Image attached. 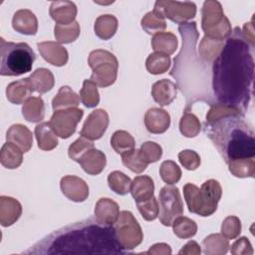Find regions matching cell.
Returning a JSON list of instances; mask_svg holds the SVG:
<instances>
[{"mask_svg":"<svg viewBox=\"0 0 255 255\" xmlns=\"http://www.w3.org/2000/svg\"><path fill=\"white\" fill-rule=\"evenodd\" d=\"M144 125L151 133H162L170 125V116L163 109L151 108L144 115Z\"/></svg>","mask_w":255,"mask_h":255,"instance_id":"obj_16","label":"cell"},{"mask_svg":"<svg viewBox=\"0 0 255 255\" xmlns=\"http://www.w3.org/2000/svg\"><path fill=\"white\" fill-rule=\"evenodd\" d=\"M204 253L207 255H223L228 251L229 242L222 234H210L202 241Z\"/></svg>","mask_w":255,"mask_h":255,"instance_id":"obj_33","label":"cell"},{"mask_svg":"<svg viewBox=\"0 0 255 255\" xmlns=\"http://www.w3.org/2000/svg\"><path fill=\"white\" fill-rule=\"evenodd\" d=\"M222 195L220 183L215 179H208L202 183L198 193V211L200 216H210L216 209Z\"/></svg>","mask_w":255,"mask_h":255,"instance_id":"obj_12","label":"cell"},{"mask_svg":"<svg viewBox=\"0 0 255 255\" xmlns=\"http://www.w3.org/2000/svg\"><path fill=\"white\" fill-rule=\"evenodd\" d=\"M34 92L39 94H45L52 90L55 84L54 75L46 68H39L28 77Z\"/></svg>","mask_w":255,"mask_h":255,"instance_id":"obj_27","label":"cell"},{"mask_svg":"<svg viewBox=\"0 0 255 255\" xmlns=\"http://www.w3.org/2000/svg\"><path fill=\"white\" fill-rule=\"evenodd\" d=\"M12 27L21 34L35 35L38 31V20L32 11L20 9L13 16Z\"/></svg>","mask_w":255,"mask_h":255,"instance_id":"obj_19","label":"cell"},{"mask_svg":"<svg viewBox=\"0 0 255 255\" xmlns=\"http://www.w3.org/2000/svg\"><path fill=\"white\" fill-rule=\"evenodd\" d=\"M83 116L84 111L82 109H62L54 112L49 124L58 136L68 138L75 132L77 125Z\"/></svg>","mask_w":255,"mask_h":255,"instance_id":"obj_10","label":"cell"},{"mask_svg":"<svg viewBox=\"0 0 255 255\" xmlns=\"http://www.w3.org/2000/svg\"><path fill=\"white\" fill-rule=\"evenodd\" d=\"M178 31L182 37V48L174 58L170 76L176 79L181 92L187 100V107L196 101H210L208 92V71L205 63H200L195 45L198 32L195 22L180 24Z\"/></svg>","mask_w":255,"mask_h":255,"instance_id":"obj_3","label":"cell"},{"mask_svg":"<svg viewBox=\"0 0 255 255\" xmlns=\"http://www.w3.org/2000/svg\"><path fill=\"white\" fill-rule=\"evenodd\" d=\"M95 33L102 40L111 39L117 32L118 19L114 15H101L95 22Z\"/></svg>","mask_w":255,"mask_h":255,"instance_id":"obj_32","label":"cell"},{"mask_svg":"<svg viewBox=\"0 0 255 255\" xmlns=\"http://www.w3.org/2000/svg\"><path fill=\"white\" fill-rule=\"evenodd\" d=\"M81 32L80 25L77 21L69 25H60L56 24L54 28V35L56 41L60 44H69L77 40Z\"/></svg>","mask_w":255,"mask_h":255,"instance_id":"obj_37","label":"cell"},{"mask_svg":"<svg viewBox=\"0 0 255 255\" xmlns=\"http://www.w3.org/2000/svg\"><path fill=\"white\" fill-rule=\"evenodd\" d=\"M231 253L233 255H252L253 249L250 241L246 237H240L231 246Z\"/></svg>","mask_w":255,"mask_h":255,"instance_id":"obj_51","label":"cell"},{"mask_svg":"<svg viewBox=\"0 0 255 255\" xmlns=\"http://www.w3.org/2000/svg\"><path fill=\"white\" fill-rule=\"evenodd\" d=\"M178 45L176 36L171 32H161L153 35L151 39V47L157 53L171 55L174 53Z\"/></svg>","mask_w":255,"mask_h":255,"instance_id":"obj_31","label":"cell"},{"mask_svg":"<svg viewBox=\"0 0 255 255\" xmlns=\"http://www.w3.org/2000/svg\"><path fill=\"white\" fill-rule=\"evenodd\" d=\"M80 101V96H78L70 87L63 86L59 89L58 94L52 100V108L54 111L77 108Z\"/></svg>","mask_w":255,"mask_h":255,"instance_id":"obj_30","label":"cell"},{"mask_svg":"<svg viewBox=\"0 0 255 255\" xmlns=\"http://www.w3.org/2000/svg\"><path fill=\"white\" fill-rule=\"evenodd\" d=\"M164 18L170 21L183 24L195 17L196 5L193 2H178V1H156L154 8Z\"/></svg>","mask_w":255,"mask_h":255,"instance_id":"obj_11","label":"cell"},{"mask_svg":"<svg viewBox=\"0 0 255 255\" xmlns=\"http://www.w3.org/2000/svg\"><path fill=\"white\" fill-rule=\"evenodd\" d=\"M24 119L30 123H39L45 117V105L41 97H30L22 107Z\"/></svg>","mask_w":255,"mask_h":255,"instance_id":"obj_28","label":"cell"},{"mask_svg":"<svg viewBox=\"0 0 255 255\" xmlns=\"http://www.w3.org/2000/svg\"><path fill=\"white\" fill-rule=\"evenodd\" d=\"M254 45L234 28L212 62V90L218 103L239 110L248 109L254 78Z\"/></svg>","mask_w":255,"mask_h":255,"instance_id":"obj_1","label":"cell"},{"mask_svg":"<svg viewBox=\"0 0 255 255\" xmlns=\"http://www.w3.org/2000/svg\"><path fill=\"white\" fill-rule=\"evenodd\" d=\"M241 232V221L236 216H227L221 225V234L228 240L235 239Z\"/></svg>","mask_w":255,"mask_h":255,"instance_id":"obj_46","label":"cell"},{"mask_svg":"<svg viewBox=\"0 0 255 255\" xmlns=\"http://www.w3.org/2000/svg\"><path fill=\"white\" fill-rule=\"evenodd\" d=\"M179 130L186 137H194L200 132L201 124L195 115L185 112L179 121Z\"/></svg>","mask_w":255,"mask_h":255,"instance_id":"obj_43","label":"cell"},{"mask_svg":"<svg viewBox=\"0 0 255 255\" xmlns=\"http://www.w3.org/2000/svg\"><path fill=\"white\" fill-rule=\"evenodd\" d=\"M78 163L88 174L97 175L104 170L107 164V157L103 151L92 147L80 157Z\"/></svg>","mask_w":255,"mask_h":255,"instance_id":"obj_17","label":"cell"},{"mask_svg":"<svg viewBox=\"0 0 255 255\" xmlns=\"http://www.w3.org/2000/svg\"><path fill=\"white\" fill-rule=\"evenodd\" d=\"M129 192L131 193L135 202H140L151 198L154 192L152 178L148 175L135 176L130 183Z\"/></svg>","mask_w":255,"mask_h":255,"instance_id":"obj_25","label":"cell"},{"mask_svg":"<svg viewBox=\"0 0 255 255\" xmlns=\"http://www.w3.org/2000/svg\"><path fill=\"white\" fill-rule=\"evenodd\" d=\"M94 147L93 140H90L84 136H80L77 140H75L68 149V154L71 159L78 162L80 157L90 148Z\"/></svg>","mask_w":255,"mask_h":255,"instance_id":"obj_47","label":"cell"},{"mask_svg":"<svg viewBox=\"0 0 255 255\" xmlns=\"http://www.w3.org/2000/svg\"><path fill=\"white\" fill-rule=\"evenodd\" d=\"M171 226L173 228V233L182 239L193 237L197 231V225L195 221L184 216L177 217Z\"/></svg>","mask_w":255,"mask_h":255,"instance_id":"obj_41","label":"cell"},{"mask_svg":"<svg viewBox=\"0 0 255 255\" xmlns=\"http://www.w3.org/2000/svg\"><path fill=\"white\" fill-rule=\"evenodd\" d=\"M204 130L226 163L254 158V131L244 121L241 112H232L204 124Z\"/></svg>","mask_w":255,"mask_h":255,"instance_id":"obj_4","label":"cell"},{"mask_svg":"<svg viewBox=\"0 0 255 255\" xmlns=\"http://www.w3.org/2000/svg\"><path fill=\"white\" fill-rule=\"evenodd\" d=\"M120 214L117 202L110 198H100L95 206V218L107 225H114Z\"/></svg>","mask_w":255,"mask_h":255,"instance_id":"obj_22","label":"cell"},{"mask_svg":"<svg viewBox=\"0 0 255 255\" xmlns=\"http://www.w3.org/2000/svg\"><path fill=\"white\" fill-rule=\"evenodd\" d=\"M109 126V115L103 109L93 111L86 119L80 135L90 139L97 140L101 138Z\"/></svg>","mask_w":255,"mask_h":255,"instance_id":"obj_13","label":"cell"},{"mask_svg":"<svg viewBox=\"0 0 255 255\" xmlns=\"http://www.w3.org/2000/svg\"><path fill=\"white\" fill-rule=\"evenodd\" d=\"M145 67L146 70L152 75L163 74L170 67V58L168 55L154 52L147 57Z\"/></svg>","mask_w":255,"mask_h":255,"instance_id":"obj_38","label":"cell"},{"mask_svg":"<svg viewBox=\"0 0 255 255\" xmlns=\"http://www.w3.org/2000/svg\"><path fill=\"white\" fill-rule=\"evenodd\" d=\"M38 50L45 61L51 65L61 67L68 62V51L59 43L53 41H46L37 44Z\"/></svg>","mask_w":255,"mask_h":255,"instance_id":"obj_15","label":"cell"},{"mask_svg":"<svg viewBox=\"0 0 255 255\" xmlns=\"http://www.w3.org/2000/svg\"><path fill=\"white\" fill-rule=\"evenodd\" d=\"M158 217L164 226H171L173 221L183 214V203L179 189L172 185L163 186L158 194Z\"/></svg>","mask_w":255,"mask_h":255,"instance_id":"obj_9","label":"cell"},{"mask_svg":"<svg viewBox=\"0 0 255 255\" xmlns=\"http://www.w3.org/2000/svg\"><path fill=\"white\" fill-rule=\"evenodd\" d=\"M60 187L63 194L75 202H83L89 196V186L85 180L75 175H66L61 178Z\"/></svg>","mask_w":255,"mask_h":255,"instance_id":"obj_14","label":"cell"},{"mask_svg":"<svg viewBox=\"0 0 255 255\" xmlns=\"http://www.w3.org/2000/svg\"><path fill=\"white\" fill-rule=\"evenodd\" d=\"M81 102L87 108H95L100 103V94L97 85L91 80H85L80 90Z\"/></svg>","mask_w":255,"mask_h":255,"instance_id":"obj_42","label":"cell"},{"mask_svg":"<svg viewBox=\"0 0 255 255\" xmlns=\"http://www.w3.org/2000/svg\"><path fill=\"white\" fill-rule=\"evenodd\" d=\"M88 64L93 71L90 80L97 86L106 88L116 82L119 62L111 52L102 49L92 51L88 58Z\"/></svg>","mask_w":255,"mask_h":255,"instance_id":"obj_7","label":"cell"},{"mask_svg":"<svg viewBox=\"0 0 255 255\" xmlns=\"http://www.w3.org/2000/svg\"><path fill=\"white\" fill-rule=\"evenodd\" d=\"M51 18L60 25H69L75 21L77 6L72 1H55L50 5Z\"/></svg>","mask_w":255,"mask_h":255,"instance_id":"obj_18","label":"cell"},{"mask_svg":"<svg viewBox=\"0 0 255 255\" xmlns=\"http://www.w3.org/2000/svg\"><path fill=\"white\" fill-rule=\"evenodd\" d=\"M223 45L224 41H219L204 36L198 49L200 59H202L205 63H212L220 53Z\"/></svg>","mask_w":255,"mask_h":255,"instance_id":"obj_35","label":"cell"},{"mask_svg":"<svg viewBox=\"0 0 255 255\" xmlns=\"http://www.w3.org/2000/svg\"><path fill=\"white\" fill-rule=\"evenodd\" d=\"M35 136L38 147L43 150H52L58 145V135L51 128L49 122H43L35 127Z\"/></svg>","mask_w":255,"mask_h":255,"instance_id":"obj_26","label":"cell"},{"mask_svg":"<svg viewBox=\"0 0 255 255\" xmlns=\"http://www.w3.org/2000/svg\"><path fill=\"white\" fill-rule=\"evenodd\" d=\"M122 161L125 166L134 173H141L147 167V163L142 158L139 149H132L122 154Z\"/></svg>","mask_w":255,"mask_h":255,"instance_id":"obj_44","label":"cell"},{"mask_svg":"<svg viewBox=\"0 0 255 255\" xmlns=\"http://www.w3.org/2000/svg\"><path fill=\"white\" fill-rule=\"evenodd\" d=\"M159 174L161 179L168 185L176 183L181 177V170L179 166L172 160H165L159 167Z\"/></svg>","mask_w":255,"mask_h":255,"instance_id":"obj_45","label":"cell"},{"mask_svg":"<svg viewBox=\"0 0 255 255\" xmlns=\"http://www.w3.org/2000/svg\"><path fill=\"white\" fill-rule=\"evenodd\" d=\"M111 145L119 154H124L134 149L135 141L132 135L126 130H117L111 137Z\"/></svg>","mask_w":255,"mask_h":255,"instance_id":"obj_36","label":"cell"},{"mask_svg":"<svg viewBox=\"0 0 255 255\" xmlns=\"http://www.w3.org/2000/svg\"><path fill=\"white\" fill-rule=\"evenodd\" d=\"M0 75L20 76L32 70L36 55L25 42H7L0 38Z\"/></svg>","mask_w":255,"mask_h":255,"instance_id":"obj_5","label":"cell"},{"mask_svg":"<svg viewBox=\"0 0 255 255\" xmlns=\"http://www.w3.org/2000/svg\"><path fill=\"white\" fill-rule=\"evenodd\" d=\"M177 86L167 79L155 82L151 88V96L160 106H167L176 98Z\"/></svg>","mask_w":255,"mask_h":255,"instance_id":"obj_23","label":"cell"},{"mask_svg":"<svg viewBox=\"0 0 255 255\" xmlns=\"http://www.w3.org/2000/svg\"><path fill=\"white\" fill-rule=\"evenodd\" d=\"M179 162L188 170H195L200 165L199 154L190 149H184L178 153Z\"/></svg>","mask_w":255,"mask_h":255,"instance_id":"obj_50","label":"cell"},{"mask_svg":"<svg viewBox=\"0 0 255 255\" xmlns=\"http://www.w3.org/2000/svg\"><path fill=\"white\" fill-rule=\"evenodd\" d=\"M141 28L149 35H155L161 33L166 28L165 18L155 9L146 13L141 21Z\"/></svg>","mask_w":255,"mask_h":255,"instance_id":"obj_34","label":"cell"},{"mask_svg":"<svg viewBox=\"0 0 255 255\" xmlns=\"http://www.w3.org/2000/svg\"><path fill=\"white\" fill-rule=\"evenodd\" d=\"M113 225L88 218L62 227L44 237L24 254H122Z\"/></svg>","mask_w":255,"mask_h":255,"instance_id":"obj_2","label":"cell"},{"mask_svg":"<svg viewBox=\"0 0 255 255\" xmlns=\"http://www.w3.org/2000/svg\"><path fill=\"white\" fill-rule=\"evenodd\" d=\"M113 227L118 241L125 250H131L142 242L143 233L141 227L130 211H120Z\"/></svg>","mask_w":255,"mask_h":255,"instance_id":"obj_8","label":"cell"},{"mask_svg":"<svg viewBox=\"0 0 255 255\" xmlns=\"http://www.w3.org/2000/svg\"><path fill=\"white\" fill-rule=\"evenodd\" d=\"M201 15V28L206 37L224 41L231 34V25L218 1H205L202 6Z\"/></svg>","mask_w":255,"mask_h":255,"instance_id":"obj_6","label":"cell"},{"mask_svg":"<svg viewBox=\"0 0 255 255\" xmlns=\"http://www.w3.org/2000/svg\"><path fill=\"white\" fill-rule=\"evenodd\" d=\"M201 250L199 245L195 241H189L183 246V248L178 252L179 254H200Z\"/></svg>","mask_w":255,"mask_h":255,"instance_id":"obj_53","label":"cell"},{"mask_svg":"<svg viewBox=\"0 0 255 255\" xmlns=\"http://www.w3.org/2000/svg\"><path fill=\"white\" fill-rule=\"evenodd\" d=\"M131 180L124 172L115 170L108 175V184L110 188L120 195H126L129 192Z\"/></svg>","mask_w":255,"mask_h":255,"instance_id":"obj_40","label":"cell"},{"mask_svg":"<svg viewBox=\"0 0 255 255\" xmlns=\"http://www.w3.org/2000/svg\"><path fill=\"white\" fill-rule=\"evenodd\" d=\"M22 206L18 200L10 196H0V223L7 227L15 223L21 216Z\"/></svg>","mask_w":255,"mask_h":255,"instance_id":"obj_20","label":"cell"},{"mask_svg":"<svg viewBox=\"0 0 255 255\" xmlns=\"http://www.w3.org/2000/svg\"><path fill=\"white\" fill-rule=\"evenodd\" d=\"M33 92L29 78H25L9 84L6 89V97L12 104L20 105L24 104Z\"/></svg>","mask_w":255,"mask_h":255,"instance_id":"obj_24","label":"cell"},{"mask_svg":"<svg viewBox=\"0 0 255 255\" xmlns=\"http://www.w3.org/2000/svg\"><path fill=\"white\" fill-rule=\"evenodd\" d=\"M6 140L16 144L24 153L29 151L33 144V135L31 130L21 124L13 125L6 133Z\"/></svg>","mask_w":255,"mask_h":255,"instance_id":"obj_21","label":"cell"},{"mask_svg":"<svg viewBox=\"0 0 255 255\" xmlns=\"http://www.w3.org/2000/svg\"><path fill=\"white\" fill-rule=\"evenodd\" d=\"M136 206L142 218L146 221H152L158 216V202L154 196L147 200L136 202Z\"/></svg>","mask_w":255,"mask_h":255,"instance_id":"obj_49","label":"cell"},{"mask_svg":"<svg viewBox=\"0 0 255 255\" xmlns=\"http://www.w3.org/2000/svg\"><path fill=\"white\" fill-rule=\"evenodd\" d=\"M229 171L236 177H253L255 174V159H236L227 163Z\"/></svg>","mask_w":255,"mask_h":255,"instance_id":"obj_39","label":"cell"},{"mask_svg":"<svg viewBox=\"0 0 255 255\" xmlns=\"http://www.w3.org/2000/svg\"><path fill=\"white\" fill-rule=\"evenodd\" d=\"M23 151L14 143L7 141L2 145L0 152L1 164L9 169L17 168L23 161Z\"/></svg>","mask_w":255,"mask_h":255,"instance_id":"obj_29","label":"cell"},{"mask_svg":"<svg viewBox=\"0 0 255 255\" xmlns=\"http://www.w3.org/2000/svg\"><path fill=\"white\" fill-rule=\"evenodd\" d=\"M171 249L168 244L165 243H156L152 245L148 251L145 252V254H170Z\"/></svg>","mask_w":255,"mask_h":255,"instance_id":"obj_52","label":"cell"},{"mask_svg":"<svg viewBox=\"0 0 255 255\" xmlns=\"http://www.w3.org/2000/svg\"><path fill=\"white\" fill-rule=\"evenodd\" d=\"M139 151L142 158L147 164L157 161L162 155L161 146L154 141L143 142L139 148Z\"/></svg>","mask_w":255,"mask_h":255,"instance_id":"obj_48","label":"cell"}]
</instances>
